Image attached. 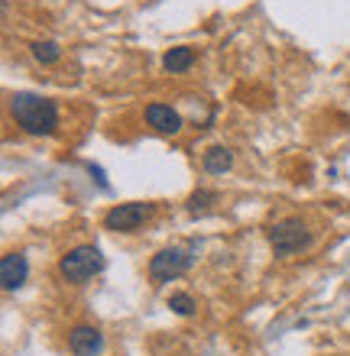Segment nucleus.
Here are the masks:
<instances>
[{
  "instance_id": "6e6552de",
  "label": "nucleus",
  "mask_w": 350,
  "mask_h": 356,
  "mask_svg": "<svg viewBox=\"0 0 350 356\" xmlns=\"http://www.w3.org/2000/svg\"><path fill=\"white\" fill-rule=\"evenodd\" d=\"M146 123H150L156 133H166V136L182 130V117L172 111L169 104H150V107H146Z\"/></svg>"
},
{
  "instance_id": "0eeeda50",
  "label": "nucleus",
  "mask_w": 350,
  "mask_h": 356,
  "mask_svg": "<svg viewBox=\"0 0 350 356\" xmlns=\"http://www.w3.org/2000/svg\"><path fill=\"white\" fill-rule=\"evenodd\" d=\"M26 279H29V263L23 253H10L0 259V282H3L7 291H17Z\"/></svg>"
},
{
  "instance_id": "7ed1b4c3",
  "label": "nucleus",
  "mask_w": 350,
  "mask_h": 356,
  "mask_svg": "<svg viewBox=\"0 0 350 356\" xmlns=\"http://www.w3.org/2000/svg\"><path fill=\"white\" fill-rule=\"evenodd\" d=\"M269 243H273L276 256H295L312 246V234L305 230V224L299 217H283L269 230Z\"/></svg>"
},
{
  "instance_id": "9d476101",
  "label": "nucleus",
  "mask_w": 350,
  "mask_h": 356,
  "mask_svg": "<svg viewBox=\"0 0 350 356\" xmlns=\"http://www.w3.org/2000/svg\"><path fill=\"white\" fill-rule=\"evenodd\" d=\"M191 62H195V52H191L189 46H175V49H169L166 56H162V68L166 72H185V68H191Z\"/></svg>"
},
{
  "instance_id": "20e7f679",
  "label": "nucleus",
  "mask_w": 350,
  "mask_h": 356,
  "mask_svg": "<svg viewBox=\"0 0 350 356\" xmlns=\"http://www.w3.org/2000/svg\"><path fill=\"white\" fill-rule=\"evenodd\" d=\"M189 266H191L189 250H182V246H169V250H159V253L150 259V279H152V285H166V282L185 275Z\"/></svg>"
},
{
  "instance_id": "423d86ee",
  "label": "nucleus",
  "mask_w": 350,
  "mask_h": 356,
  "mask_svg": "<svg viewBox=\"0 0 350 356\" xmlns=\"http://www.w3.org/2000/svg\"><path fill=\"white\" fill-rule=\"evenodd\" d=\"M68 347L75 356H97L104 350V337L97 327H88V324H78L72 334H68Z\"/></svg>"
},
{
  "instance_id": "f8f14e48",
  "label": "nucleus",
  "mask_w": 350,
  "mask_h": 356,
  "mask_svg": "<svg viewBox=\"0 0 350 356\" xmlns=\"http://www.w3.org/2000/svg\"><path fill=\"white\" fill-rule=\"evenodd\" d=\"M58 56H62V49H58V42H33V58L36 62H42V65H52V62H58Z\"/></svg>"
},
{
  "instance_id": "f257e3e1",
  "label": "nucleus",
  "mask_w": 350,
  "mask_h": 356,
  "mask_svg": "<svg viewBox=\"0 0 350 356\" xmlns=\"http://www.w3.org/2000/svg\"><path fill=\"white\" fill-rule=\"evenodd\" d=\"M10 113L13 120L29 133V136H52L58 130V107L49 97L29 91H17L10 97Z\"/></svg>"
},
{
  "instance_id": "f03ea898",
  "label": "nucleus",
  "mask_w": 350,
  "mask_h": 356,
  "mask_svg": "<svg viewBox=\"0 0 350 356\" xmlns=\"http://www.w3.org/2000/svg\"><path fill=\"white\" fill-rule=\"evenodd\" d=\"M101 269H104V256L97 246H75L58 259V272L65 275V282H75V285H85Z\"/></svg>"
},
{
  "instance_id": "ddd939ff",
  "label": "nucleus",
  "mask_w": 350,
  "mask_h": 356,
  "mask_svg": "<svg viewBox=\"0 0 350 356\" xmlns=\"http://www.w3.org/2000/svg\"><path fill=\"white\" fill-rule=\"evenodd\" d=\"M169 308L175 311V314H182V318H189V314H195L198 305H195V298H191L189 291H175V295L169 298Z\"/></svg>"
},
{
  "instance_id": "1a4fd4ad",
  "label": "nucleus",
  "mask_w": 350,
  "mask_h": 356,
  "mask_svg": "<svg viewBox=\"0 0 350 356\" xmlns=\"http://www.w3.org/2000/svg\"><path fill=\"white\" fill-rule=\"evenodd\" d=\"M201 165H205V172H208V175H224V172L234 165V152L224 149V146H211V149L205 152Z\"/></svg>"
},
{
  "instance_id": "9b49d317",
  "label": "nucleus",
  "mask_w": 350,
  "mask_h": 356,
  "mask_svg": "<svg viewBox=\"0 0 350 356\" xmlns=\"http://www.w3.org/2000/svg\"><path fill=\"white\" fill-rule=\"evenodd\" d=\"M211 204H218V191L198 188V191L189 197V214H205V211H211Z\"/></svg>"
},
{
  "instance_id": "39448f33",
  "label": "nucleus",
  "mask_w": 350,
  "mask_h": 356,
  "mask_svg": "<svg viewBox=\"0 0 350 356\" xmlns=\"http://www.w3.org/2000/svg\"><path fill=\"white\" fill-rule=\"evenodd\" d=\"M152 217V204H143V201H130V204H117L104 214V227L114 230V234H133L140 230L146 220Z\"/></svg>"
}]
</instances>
